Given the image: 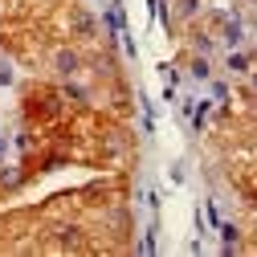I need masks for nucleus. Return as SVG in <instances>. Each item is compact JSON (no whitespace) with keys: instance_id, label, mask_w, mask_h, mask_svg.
Returning <instances> with one entry per match:
<instances>
[{"instance_id":"nucleus-1","label":"nucleus","mask_w":257,"mask_h":257,"mask_svg":"<svg viewBox=\"0 0 257 257\" xmlns=\"http://www.w3.org/2000/svg\"><path fill=\"white\" fill-rule=\"evenodd\" d=\"M78 66H82V57H78L74 49H61V53H57V70H61V74H74Z\"/></svg>"},{"instance_id":"nucleus-2","label":"nucleus","mask_w":257,"mask_h":257,"mask_svg":"<svg viewBox=\"0 0 257 257\" xmlns=\"http://www.w3.org/2000/svg\"><path fill=\"white\" fill-rule=\"evenodd\" d=\"M176 9H180V17H192L196 13V0H176Z\"/></svg>"}]
</instances>
